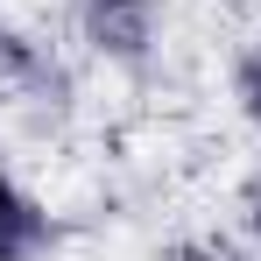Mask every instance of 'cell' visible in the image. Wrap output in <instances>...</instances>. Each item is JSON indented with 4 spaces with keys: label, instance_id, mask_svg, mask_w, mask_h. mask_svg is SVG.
I'll use <instances>...</instances> for the list:
<instances>
[{
    "label": "cell",
    "instance_id": "obj_1",
    "mask_svg": "<svg viewBox=\"0 0 261 261\" xmlns=\"http://www.w3.org/2000/svg\"><path fill=\"white\" fill-rule=\"evenodd\" d=\"M85 36L106 57L141 64L148 57V36H155V14H148V0H85Z\"/></svg>",
    "mask_w": 261,
    "mask_h": 261
},
{
    "label": "cell",
    "instance_id": "obj_2",
    "mask_svg": "<svg viewBox=\"0 0 261 261\" xmlns=\"http://www.w3.org/2000/svg\"><path fill=\"white\" fill-rule=\"evenodd\" d=\"M49 247V219L43 205L14 184V176L0 170V261H36Z\"/></svg>",
    "mask_w": 261,
    "mask_h": 261
},
{
    "label": "cell",
    "instance_id": "obj_3",
    "mask_svg": "<svg viewBox=\"0 0 261 261\" xmlns=\"http://www.w3.org/2000/svg\"><path fill=\"white\" fill-rule=\"evenodd\" d=\"M43 78V57L21 43L14 29H0V85H36Z\"/></svg>",
    "mask_w": 261,
    "mask_h": 261
},
{
    "label": "cell",
    "instance_id": "obj_4",
    "mask_svg": "<svg viewBox=\"0 0 261 261\" xmlns=\"http://www.w3.org/2000/svg\"><path fill=\"white\" fill-rule=\"evenodd\" d=\"M240 92H247V113H254V127H261V64L240 71Z\"/></svg>",
    "mask_w": 261,
    "mask_h": 261
},
{
    "label": "cell",
    "instance_id": "obj_5",
    "mask_svg": "<svg viewBox=\"0 0 261 261\" xmlns=\"http://www.w3.org/2000/svg\"><path fill=\"white\" fill-rule=\"evenodd\" d=\"M247 226H254V240H261V184L247 191Z\"/></svg>",
    "mask_w": 261,
    "mask_h": 261
}]
</instances>
